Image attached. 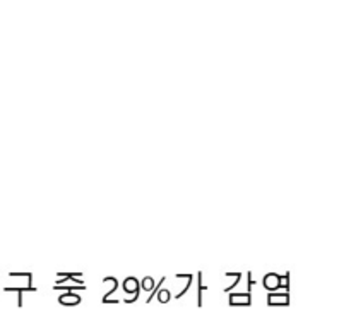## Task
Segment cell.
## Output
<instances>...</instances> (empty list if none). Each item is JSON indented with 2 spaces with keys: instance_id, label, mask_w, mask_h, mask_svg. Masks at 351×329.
Here are the masks:
<instances>
[{
  "instance_id": "3957f363",
  "label": "cell",
  "mask_w": 351,
  "mask_h": 329,
  "mask_svg": "<svg viewBox=\"0 0 351 329\" xmlns=\"http://www.w3.org/2000/svg\"><path fill=\"white\" fill-rule=\"evenodd\" d=\"M58 304H62V305H79V304H81V297H79L77 293H74V291H65L64 295H60V297H58Z\"/></svg>"
},
{
  "instance_id": "8992f818",
  "label": "cell",
  "mask_w": 351,
  "mask_h": 329,
  "mask_svg": "<svg viewBox=\"0 0 351 329\" xmlns=\"http://www.w3.org/2000/svg\"><path fill=\"white\" fill-rule=\"evenodd\" d=\"M143 288H144V290L151 291L154 288V281L151 280V278H144V280H143Z\"/></svg>"
},
{
  "instance_id": "277c9868",
  "label": "cell",
  "mask_w": 351,
  "mask_h": 329,
  "mask_svg": "<svg viewBox=\"0 0 351 329\" xmlns=\"http://www.w3.org/2000/svg\"><path fill=\"white\" fill-rule=\"evenodd\" d=\"M288 293H269L267 295V305H288Z\"/></svg>"
},
{
  "instance_id": "6da1fadb",
  "label": "cell",
  "mask_w": 351,
  "mask_h": 329,
  "mask_svg": "<svg viewBox=\"0 0 351 329\" xmlns=\"http://www.w3.org/2000/svg\"><path fill=\"white\" fill-rule=\"evenodd\" d=\"M264 288L267 291H271V293H274L278 288H281V274H266V278H264Z\"/></svg>"
},
{
  "instance_id": "7a4b0ae2",
  "label": "cell",
  "mask_w": 351,
  "mask_h": 329,
  "mask_svg": "<svg viewBox=\"0 0 351 329\" xmlns=\"http://www.w3.org/2000/svg\"><path fill=\"white\" fill-rule=\"evenodd\" d=\"M250 302H252L250 291H247V293H243V295L233 293L232 297H230V305H232V307H237V305H243V307H249Z\"/></svg>"
},
{
  "instance_id": "5b68a950",
  "label": "cell",
  "mask_w": 351,
  "mask_h": 329,
  "mask_svg": "<svg viewBox=\"0 0 351 329\" xmlns=\"http://www.w3.org/2000/svg\"><path fill=\"white\" fill-rule=\"evenodd\" d=\"M156 295H158V300H160L161 304H168V302H170L171 295H170V291L167 290V288H163V290H160Z\"/></svg>"
}]
</instances>
